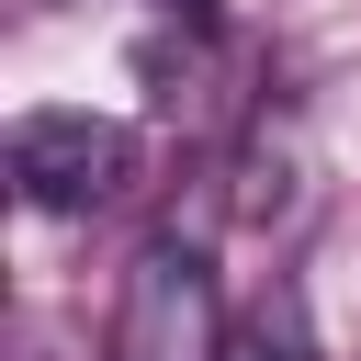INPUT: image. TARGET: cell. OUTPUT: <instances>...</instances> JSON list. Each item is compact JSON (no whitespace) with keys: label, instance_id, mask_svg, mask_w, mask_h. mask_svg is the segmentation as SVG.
Masks as SVG:
<instances>
[{"label":"cell","instance_id":"1","mask_svg":"<svg viewBox=\"0 0 361 361\" xmlns=\"http://www.w3.org/2000/svg\"><path fill=\"white\" fill-rule=\"evenodd\" d=\"M113 361H226V293L192 237H147L113 305Z\"/></svg>","mask_w":361,"mask_h":361},{"label":"cell","instance_id":"2","mask_svg":"<svg viewBox=\"0 0 361 361\" xmlns=\"http://www.w3.org/2000/svg\"><path fill=\"white\" fill-rule=\"evenodd\" d=\"M135 169V135L113 113H23L11 124V192L34 214H79Z\"/></svg>","mask_w":361,"mask_h":361},{"label":"cell","instance_id":"3","mask_svg":"<svg viewBox=\"0 0 361 361\" xmlns=\"http://www.w3.org/2000/svg\"><path fill=\"white\" fill-rule=\"evenodd\" d=\"M226 361H316V327H305V293L293 282H271L259 293V316L226 338Z\"/></svg>","mask_w":361,"mask_h":361},{"label":"cell","instance_id":"4","mask_svg":"<svg viewBox=\"0 0 361 361\" xmlns=\"http://www.w3.org/2000/svg\"><path fill=\"white\" fill-rule=\"evenodd\" d=\"M147 11H203V0H147Z\"/></svg>","mask_w":361,"mask_h":361}]
</instances>
